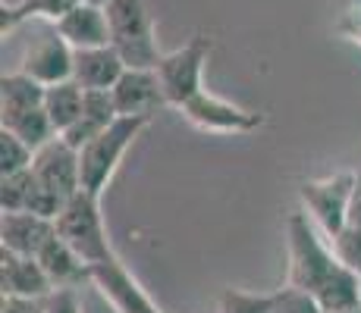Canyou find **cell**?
Returning a JSON list of instances; mask_svg holds the SVG:
<instances>
[{
  "label": "cell",
  "mask_w": 361,
  "mask_h": 313,
  "mask_svg": "<svg viewBox=\"0 0 361 313\" xmlns=\"http://www.w3.org/2000/svg\"><path fill=\"white\" fill-rule=\"evenodd\" d=\"M44 313H82L79 291L57 288L51 298H44Z\"/></svg>",
  "instance_id": "cell-27"
},
{
  "label": "cell",
  "mask_w": 361,
  "mask_h": 313,
  "mask_svg": "<svg viewBox=\"0 0 361 313\" xmlns=\"http://www.w3.org/2000/svg\"><path fill=\"white\" fill-rule=\"evenodd\" d=\"M114 101L120 116H135V120H151L161 107H170L154 69H126L114 85Z\"/></svg>",
  "instance_id": "cell-11"
},
{
  "label": "cell",
  "mask_w": 361,
  "mask_h": 313,
  "mask_svg": "<svg viewBox=\"0 0 361 313\" xmlns=\"http://www.w3.org/2000/svg\"><path fill=\"white\" fill-rule=\"evenodd\" d=\"M336 257L352 269V273L361 276V229L358 226H345L336 238H330Z\"/></svg>",
  "instance_id": "cell-26"
},
{
  "label": "cell",
  "mask_w": 361,
  "mask_h": 313,
  "mask_svg": "<svg viewBox=\"0 0 361 313\" xmlns=\"http://www.w3.org/2000/svg\"><path fill=\"white\" fill-rule=\"evenodd\" d=\"M355 172H333L324 179H308L298 185V198L302 207L314 226L321 229L327 238H336L349 222V207H352V194H355Z\"/></svg>",
  "instance_id": "cell-6"
},
{
  "label": "cell",
  "mask_w": 361,
  "mask_h": 313,
  "mask_svg": "<svg viewBox=\"0 0 361 313\" xmlns=\"http://www.w3.org/2000/svg\"><path fill=\"white\" fill-rule=\"evenodd\" d=\"M73 63H75V51L69 47V41L51 25V32L38 34L23 53V66L19 72L32 75L35 82H41L44 88L60 85V82L73 79Z\"/></svg>",
  "instance_id": "cell-8"
},
{
  "label": "cell",
  "mask_w": 361,
  "mask_h": 313,
  "mask_svg": "<svg viewBox=\"0 0 361 313\" xmlns=\"http://www.w3.org/2000/svg\"><path fill=\"white\" fill-rule=\"evenodd\" d=\"M179 113L185 116V122H192L201 132H214V135H248V132H258L264 125V116L255 110H245L233 101L201 91L198 97H192Z\"/></svg>",
  "instance_id": "cell-7"
},
{
  "label": "cell",
  "mask_w": 361,
  "mask_h": 313,
  "mask_svg": "<svg viewBox=\"0 0 361 313\" xmlns=\"http://www.w3.org/2000/svg\"><path fill=\"white\" fill-rule=\"evenodd\" d=\"M79 4H92V6H104V10H107L110 0H79Z\"/></svg>",
  "instance_id": "cell-31"
},
{
  "label": "cell",
  "mask_w": 361,
  "mask_h": 313,
  "mask_svg": "<svg viewBox=\"0 0 361 313\" xmlns=\"http://www.w3.org/2000/svg\"><path fill=\"white\" fill-rule=\"evenodd\" d=\"M79 0H16L10 6H0V29L13 32L16 25L29 23V19H44V23L57 25Z\"/></svg>",
  "instance_id": "cell-20"
},
{
  "label": "cell",
  "mask_w": 361,
  "mask_h": 313,
  "mask_svg": "<svg viewBox=\"0 0 361 313\" xmlns=\"http://www.w3.org/2000/svg\"><path fill=\"white\" fill-rule=\"evenodd\" d=\"M339 32H343L349 41L361 44V4H358V6H352V10L345 13L343 19H339Z\"/></svg>",
  "instance_id": "cell-29"
},
{
  "label": "cell",
  "mask_w": 361,
  "mask_h": 313,
  "mask_svg": "<svg viewBox=\"0 0 361 313\" xmlns=\"http://www.w3.org/2000/svg\"><path fill=\"white\" fill-rule=\"evenodd\" d=\"M123 72H126V63H123L114 44L75 51L73 82H79L85 91H114V85L123 79Z\"/></svg>",
  "instance_id": "cell-14"
},
{
  "label": "cell",
  "mask_w": 361,
  "mask_h": 313,
  "mask_svg": "<svg viewBox=\"0 0 361 313\" xmlns=\"http://www.w3.org/2000/svg\"><path fill=\"white\" fill-rule=\"evenodd\" d=\"M211 57V38L195 34L189 44L176 47V51L164 53V60L157 63V82L164 88V97L170 107L183 110L192 97H198L204 88V63Z\"/></svg>",
  "instance_id": "cell-5"
},
{
  "label": "cell",
  "mask_w": 361,
  "mask_h": 313,
  "mask_svg": "<svg viewBox=\"0 0 361 313\" xmlns=\"http://www.w3.org/2000/svg\"><path fill=\"white\" fill-rule=\"evenodd\" d=\"M44 91L41 82H35L25 72H10L0 79V125L19 120L32 110L44 107Z\"/></svg>",
  "instance_id": "cell-18"
},
{
  "label": "cell",
  "mask_w": 361,
  "mask_h": 313,
  "mask_svg": "<svg viewBox=\"0 0 361 313\" xmlns=\"http://www.w3.org/2000/svg\"><path fill=\"white\" fill-rule=\"evenodd\" d=\"M345 226H358L361 229V172L355 182V194H352V207H349V222Z\"/></svg>",
  "instance_id": "cell-30"
},
{
  "label": "cell",
  "mask_w": 361,
  "mask_h": 313,
  "mask_svg": "<svg viewBox=\"0 0 361 313\" xmlns=\"http://www.w3.org/2000/svg\"><path fill=\"white\" fill-rule=\"evenodd\" d=\"M63 38L69 41L73 51H88V47H107L114 41L110 34V19L104 6H92V4H75L73 10L54 25Z\"/></svg>",
  "instance_id": "cell-13"
},
{
  "label": "cell",
  "mask_w": 361,
  "mask_h": 313,
  "mask_svg": "<svg viewBox=\"0 0 361 313\" xmlns=\"http://www.w3.org/2000/svg\"><path fill=\"white\" fill-rule=\"evenodd\" d=\"M0 129H6V132H13L16 138H23V141L29 144L35 154H38V151L44 148V144H51L54 138H57V129H54L51 116L44 113V107H38V110H32V113L19 116V120L0 125Z\"/></svg>",
  "instance_id": "cell-21"
},
{
  "label": "cell",
  "mask_w": 361,
  "mask_h": 313,
  "mask_svg": "<svg viewBox=\"0 0 361 313\" xmlns=\"http://www.w3.org/2000/svg\"><path fill=\"white\" fill-rule=\"evenodd\" d=\"M0 313H44V301H38V298H4Z\"/></svg>",
  "instance_id": "cell-28"
},
{
  "label": "cell",
  "mask_w": 361,
  "mask_h": 313,
  "mask_svg": "<svg viewBox=\"0 0 361 313\" xmlns=\"http://www.w3.org/2000/svg\"><path fill=\"white\" fill-rule=\"evenodd\" d=\"M107 19L114 34L110 44L116 47L126 69H157L164 53L157 47V29L148 0H110Z\"/></svg>",
  "instance_id": "cell-2"
},
{
  "label": "cell",
  "mask_w": 361,
  "mask_h": 313,
  "mask_svg": "<svg viewBox=\"0 0 361 313\" xmlns=\"http://www.w3.org/2000/svg\"><path fill=\"white\" fill-rule=\"evenodd\" d=\"M343 313H361V307L358 310H343Z\"/></svg>",
  "instance_id": "cell-32"
},
{
  "label": "cell",
  "mask_w": 361,
  "mask_h": 313,
  "mask_svg": "<svg viewBox=\"0 0 361 313\" xmlns=\"http://www.w3.org/2000/svg\"><path fill=\"white\" fill-rule=\"evenodd\" d=\"M289 276L286 285L308 291L321 301L324 313H343L361 307V276L352 273L336 257L330 238L314 226L305 210L289 213L286 219Z\"/></svg>",
  "instance_id": "cell-1"
},
{
  "label": "cell",
  "mask_w": 361,
  "mask_h": 313,
  "mask_svg": "<svg viewBox=\"0 0 361 313\" xmlns=\"http://www.w3.org/2000/svg\"><path fill=\"white\" fill-rule=\"evenodd\" d=\"M116 120H120V110H116L114 91H85V107H82V116L75 120V125H69L63 132V141L73 144L75 151H82L92 138H98L104 129H110Z\"/></svg>",
  "instance_id": "cell-17"
},
{
  "label": "cell",
  "mask_w": 361,
  "mask_h": 313,
  "mask_svg": "<svg viewBox=\"0 0 361 313\" xmlns=\"http://www.w3.org/2000/svg\"><path fill=\"white\" fill-rule=\"evenodd\" d=\"M92 285L107 298L116 313H164L148 298V291L138 285V279L129 273L120 257L92 267Z\"/></svg>",
  "instance_id": "cell-9"
},
{
  "label": "cell",
  "mask_w": 361,
  "mask_h": 313,
  "mask_svg": "<svg viewBox=\"0 0 361 313\" xmlns=\"http://www.w3.org/2000/svg\"><path fill=\"white\" fill-rule=\"evenodd\" d=\"M270 313H324L321 301L308 291L295 288V285H283L274 291V307Z\"/></svg>",
  "instance_id": "cell-25"
},
{
  "label": "cell",
  "mask_w": 361,
  "mask_h": 313,
  "mask_svg": "<svg viewBox=\"0 0 361 313\" xmlns=\"http://www.w3.org/2000/svg\"><path fill=\"white\" fill-rule=\"evenodd\" d=\"M35 151L23 138H16L13 132L0 129V176H16V172L32 170Z\"/></svg>",
  "instance_id": "cell-23"
},
{
  "label": "cell",
  "mask_w": 361,
  "mask_h": 313,
  "mask_svg": "<svg viewBox=\"0 0 361 313\" xmlns=\"http://www.w3.org/2000/svg\"><path fill=\"white\" fill-rule=\"evenodd\" d=\"M274 291H242L226 288L220 295V313H270Z\"/></svg>",
  "instance_id": "cell-24"
},
{
  "label": "cell",
  "mask_w": 361,
  "mask_h": 313,
  "mask_svg": "<svg viewBox=\"0 0 361 313\" xmlns=\"http://www.w3.org/2000/svg\"><path fill=\"white\" fill-rule=\"evenodd\" d=\"M0 291H4V298H38V301H44L54 295V285L47 279L44 267L38 263V257H23L0 248Z\"/></svg>",
  "instance_id": "cell-12"
},
{
  "label": "cell",
  "mask_w": 361,
  "mask_h": 313,
  "mask_svg": "<svg viewBox=\"0 0 361 313\" xmlns=\"http://www.w3.org/2000/svg\"><path fill=\"white\" fill-rule=\"evenodd\" d=\"M82 107H85V88L73 79L51 85L44 91V113L51 116L57 135H63L69 125H75V120L82 116Z\"/></svg>",
  "instance_id": "cell-19"
},
{
  "label": "cell",
  "mask_w": 361,
  "mask_h": 313,
  "mask_svg": "<svg viewBox=\"0 0 361 313\" xmlns=\"http://www.w3.org/2000/svg\"><path fill=\"white\" fill-rule=\"evenodd\" d=\"M38 263L44 267L47 279H51L54 291L66 288V291H79L82 285H92V267L75 254L73 248L54 232V238L38 250Z\"/></svg>",
  "instance_id": "cell-15"
},
{
  "label": "cell",
  "mask_w": 361,
  "mask_h": 313,
  "mask_svg": "<svg viewBox=\"0 0 361 313\" xmlns=\"http://www.w3.org/2000/svg\"><path fill=\"white\" fill-rule=\"evenodd\" d=\"M35 179L32 170L16 172V176H0V213H25L35 194Z\"/></svg>",
  "instance_id": "cell-22"
},
{
  "label": "cell",
  "mask_w": 361,
  "mask_h": 313,
  "mask_svg": "<svg viewBox=\"0 0 361 313\" xmlns=\"http://www.w3.org/2000/svg\"><path fill=\"white\" fill-rule=\"evenodd\" d=\"M151 120H135V116H120L110 129H104L98 138L79 151V170H82V191L101 198L107 185L114 182L126 151L135 144V138L145 132Z\"/></svg>",
  "instance_id": "cell-3"
},
{
  "label": "cell",
  "mask_w": 361,
  "mask_h": 313,
  "mask_svg": "<svg viewBox=\"0 0 361 313\" xmlns=\"http://www.w3.org/2000/svg\"><path fill=\"white\" fill-rule=\"evenodd\" d=\"M32 172L38 176V182L44 188H51L57 198L73 200L82 191V170H79V151L73 144H66L63 138H54L51 144L35 154Z\"/></svg>",
  "instance_id": "cell-10"
},
{
  "label": "cell",
  "mask_w": 361,
  "mask_h": 313,
  "mask_svg": "<svg viewBox=\"0 0 361 313\" xmlns=\"http://www.w3.org/2000/svg\"><path fill=\"white\" fill-rule=\"evenodd\" d=\"M54 219L35 213H4L0 217V248L23 257H38V250L54 238Z\"/></svg>",
  "instance_id": "cell-16"
},
{
  "label": "cell",
  "mask_w": 361,
  "mask_h": 313,
  "mask_svg": "<svg viewBox=\"0 0 361 313\" xmlns=\"http://www.w3.org/2000/svg\"><path fill=\"white\" fill-rule=\"evenodd\" d=\"M57 235L66 241L88 267H98L116 257L114 245L107 238V226H104L101 213V198L88 191H79L73 200H66V207L60 210V217L54 219Z\"/></svg>",
  "instance_id": "cell-4"
}]
</instances>
